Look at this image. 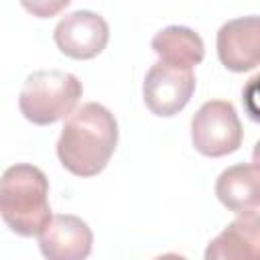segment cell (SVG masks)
Returning <instances> with one entry per match:
<instances>
[{"label": "cell", "mask_w": 260, "mask_h": 260, "mask_svg": "<svg viewBox=\"0 0 260 260\" xmlns=\"http://www.w3.org/2000/svg\"><path fill=\"white\" fill-rule=\"evenodd\" d=\"M93 244L91 228L77 215H53L39 234L41 254L49 260H83Z\"/></svg>", "instance_id": "obj_8"}, {"label": "cell", "mask_w": 260, "mask_h": 260, "mask_svg": "<svg viewBox=\"0 0 260 260\" xmlns=\"http://www.w3.org/2000/svg\"><path fill=\"white\" fill-rule=\"evenodd\" d=\"M150 45L162 63L179 69H193L205 57L203 39L189 26H165L152 37Z\"/></svg>", "instance_id": "obj_11"}, {"label": "cell", "mask_w": 260, "mask_h": 260, "mask_svg": "<svg viewBox=\"0 0 260 260\" xmlns=\"http://www.w3.org/2000/svg\"><path fill=\"white\" fill-rule=\"evenodd\" d=\"M0 217L18 236H39L51 221L49 181L35 165H12L0 177Z\"/></svg>", "instance_id": "obj_2"}, {"label": "cell", "mask_w": 260, "mask_h": 260, "mask_svg": "<svg viewBox=\"0 0 260 260\" xmlns=\"http://www.w3.org/2000/svg\"><path fill=\"white\" fill-rule=\"evenodd\" d=\"M118 144V122L114 114L95 102L75 108L57 140V156L61 165L77 177H93L102 173Z\"/></svg>", "instance_id": "obj_1"}, {"label": "cell", "mask_w": 260, "mask_h": 260, "mask_svg": "<svg viewBox=\"0 0 260 260\" xmlns=\"http://www.w3.org/2000/svg\"><path fill=\"white\" fill-rule=\"evenodd\" d=\"M217 57L230 71H252L260 63V20L256 14L228 20L217 30Z\"/></svg>", "instance_id": "obj_7"}, {"label": "cell", "mask_w": 260, "mask_h": 260, "mask_svg": "<svg viewBox=\"0 0 260 260\" xmlns=\"http://www.w3.org/2000/svg\"><path fill=\"white\" fill-rule=\"evenodd\" d=\"M71 0H20L26 12H30L37 18H51L57 16L61 10L69 6Z\"/></svg>", "instance_id": "obj_12"}, {"label": "cell", "mask_w": 260, "mask_h": 260, "mask_svg": "<svg viewBox=\"0 0 260 260\" xmlns=\"http://www.w3.org/2000/svg\"><path fill=\"white\" fill-rule=\"evenodd\" d=\"M53 39L63 55L71 59H93L106 49L110 28L106 18L98 12L75 10L57 22Z\"/></svg>", "instance_id": "obj_6"}, {"label": "cell", "mask_w": 260, "mask_h": 260, "mask_svg": "<svg viewBox=\"0 0 260 260\" xmlns=\"http://www.w3.org/2000/svg\"><path fill=\"white\" fill-rule=\"evenodd\" d=\"M195 85L197 81L191 69H179L158 61L144 77L142 98L154 116L171 118L189 104Z\"/></svg>", "instance_id": "obj_5"}, {"label": "cell", "mask_w": 260, "mask_h": 260, "mask_svg": "<svg viewBox=\"0 0 260 260\" xmlns=\"http://www.w3.org/2000/svg\"><path fill=\"white\" fill-rule=\"evenodd\" d=\"M244 130L236 108L225 100L205 102L191 118V142L203 156H225L242 146Z\"/></svg>", "instance_id": "obj_4"}, {"label": "cell", "mask_w": 260, "mask_h": 260, "mask_svg": "<svg viewBox=\"0 0 260 260\" xmlns=\"http://www.w3.org/2000/svg\"><path fill=\"white\" fill-rule=\"evenodd\" d=\"M215 195L234 213H258L260 207V169L252 165H234L215 181Z\"/></svg>", "instance_id": "obj_9"}, {"label": "cell", "mask_w": 260, "mask_h": 260, "mask_svg": "<svg viewBox=\"0 0 260 260\" xmlns=\"http://www.w3.org/2000/svg\"><path fill=\"white\" fill-rule=\"evenodd\" d=\"M83 93L81 81L61 69H41L30 73L18 95V108L22 116L37 124L49 126L67 118Z\"/></svg>", "instance_id": "obj_3"}, {"label": "cell", "mask_w": 260, "mask_h": 260, "mask_svg": "<svg viewBox=\"0 0 260 260\" xmlns=\"http://www.w3.org/2000/svg\"><path fill=\"white\" fill-rule=\"evenodd\" d=\"M260 248L258 213H240L205 250L207 260H254Z\"/></svg>", "instance_id": "obj_10"}]
</instances>
